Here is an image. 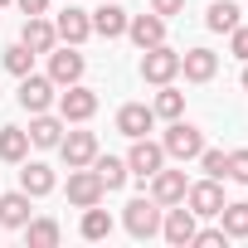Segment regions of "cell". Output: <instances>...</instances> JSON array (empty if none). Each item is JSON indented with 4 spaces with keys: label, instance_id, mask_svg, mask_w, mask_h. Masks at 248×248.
Masks as SVG:
<instances>
[{
    "label": "cell",
    "instance_id": "f1b7e54d",
    "mask_svg": "<svg viewBox=\"0 0 248 248\" xmlns=\"http://www.w3.org/2000/svg\"><path fill=\"white\" fill-rule=\"evenodd\" d=\"M195 161H200V170H204L209 180H224V170H229V151H219V146H204Z\"/></svg>",
    "mask_w": 248,
    "mask_h": 248
},
{
    "label": "cell",
    "instance_id": "6da1fadb",
    "mask_svg": "<svg viewBox=\"0 0 248 248\" xmlns=\"http://www.w3.org/2000/svg\"><path fill=\"white\" fill-rule=\"evenodd\" d=\"M161 146H166V156L170 161H195L200 151H204V132L195 127V122H170V127H166V137H161Z\"/></svg>",
    "mask_w": 248,
    "mask_h": 248
},
{
    "label": "cell",
    "instance_id": "5b68a950",
    "mask_svg": "<svg viewBox=\"0 0 248 248\" xmlns=\"http://www.w3.org/2000/svg\"><path fill=\"white\" fill-rule=\"evenodd\" d=\"M141 78L146 83H175L180 78V54L175 49H166V44H156V49H141Z\"/></svg>",
    "mask_w": 248,
    "mask_h": 248
},
{
    "label": "cell",
    "instance_id": "83f0119b",
    "mask_svg": "<svg viewBox=\"0 0 248 248\" xmlns=\"http://www.w3.org/2000/svg\"><path fill=\"white\" fill-rule=\"evenodd\" d=\"M25 238H30V248H54L63 233H59L54 219H30V224H25Z\"/></svg>",
    "mask_w": 248,
    "mask_h": 248
},
{
    "label": "cell",
    "instance_id": "ba28073f",
    "mask_svg": "<svg viewBox=\"0 0 248 248\" xmlns=\"http://www.w3.org/2000/svg\"><path fill=\"white\" fill-rule=\"evenodd\" d=\"M93 112H97V93H93V88L68 83V93H59V117H63V122L78 127V122H88Z\"/></svg>",
    "mask_w": 248,
    "mask_h": 248
},
{
    "label": "cell",
    "instance_id": "9c48e42d",
    "mask_svg": "<svg viewBox=\"0 0 248 248\" xmlns=\"http://www.w3.org/2000/svg\"><path fill=\"white\" fill-rule=\"evenodd\" d=\"M15 97H20V107H25L30 117H34V112H49V107H54V78H49V73H44V78H39V73H25Z\"/></svg>",
    "mask_w": 248,
    "mask_h": 248
},
{
    "label": "cell",
    "instance_id": "3957f363",
    "mask_svg": "<svg viewBox=\"0 0 248 248\" xmlns=\"http://www.w3.org/2000/svg\"><path fill=\"white\" fill-rule=\"evenodd\" d=\"M166 166V146L161 141H151V137H132V151H127V170L146 185L156 170Z\"/></svg>",
    "mask_w": 248,
    "mask_h": 248
},
{
    "label": "cell",
    "instance_id": "7c38bea8",
    "mask_svg": "<svg viewBox=\"0 0 248 248\" xmlns=\"http://www.w3.org/2000/svg\"><path fill=\"white\" fill-rule=\"evenodd\" d=\"M54 34L63 39V44H83L88 34H93V20H88V10H78L73 0L59 10V20H54Z\"/></svg>",
    "mask_w": 248,
    "mask_h": 248
},
{
    "label": "cell",
    "instance_id": "4316f807",
    "mask_svg": "<svg viewBox=\"0 0 248 248\" xmlns=\"http://www.w3.org/2000/svg\"><path fill=\"white\" fill-rule=\"evenodd\" d=\"M151 112H156V117H166V122H175V117L185 112V93H175L170 83H161V93H156V102H151Z\"/></svg>",
    "mask_w": 248,
    "mask_h": 248
},
{
    "label": "cell",
    "instance_id": "1f68e13d",
    "mask_svg": "<svg viewBox=\"0 0 248 248\" xmlns=\"http://www.w3.org/2000/svg\"><path fill=\"white\" fill-rule=\"evenodd\" d=\"M224 175L238 180V185H248V151H229V170Z\"/></svg>",
    "mask_w": 248,
    "mask_h": 248
},
{
    "label": "cell",
    "instance_id": "cb8c5ba5",
    "mask_svg": "<svg viewBox=\"0 0 248 248\" xmlns=\"http://www.w3.org/2000/svg\"><path fill=\"white\" fill-rule=\"evenodd\" d=\"M204 25H209L214 34H229V30H238L243 20H238V5H233V0H209V10H204Z\"/></svg>",
    "mask_w": 248,
    "mask_h": 248
},
{
    "label": "cell",
    "instance_id": "8fae6325",
    "mask_svg": "<svg viewBox=\"0 0 248 248\" xmlns=\"http://www.w3.org/2000/svg\"><path fill=\"white\" fill-rule=\"evenodd\" d=\"M127 39L137 49H156V44H166V20L156 10L151 15H127Z\"/></svg>",
    "mask_w": 248,
    "mask_h": 248
},
{
    "label": "cell",
    "instance_id": "4fadbf2b",
    "mask_svg": "<svg viewBox=\"0 0 248 248\" xmlns=\"http://www.w3.org/2000/svg\"><path fill=\"white\" fill-rule=\"evenodd\" d=\"M59 156H63V166H68V170L93 166V156H97V137H93V132H68V137L59 141Z\"/></svg>",
    "mask_w": 248,
    "mask_h": 248
},
{
    "label": "cell",
    "instance_id": "d6a6232c",
    "mask_svg": "<svg viewBox=\"0 0 248 248\" xmlns=\"http://www.w3.org/2000/svg\"><path fill=\"white\" fill-rule=\"evenodd\" d=\"M229 54L248 63V25H238V30H229Z\"/></svg>",
    "mask_w": 248,
    "mask_h": 248
},
{
    "label": "cell",
    "instance_id": "836d02e7",
    "mask_svg": "<svg viewBox=\"0 0 248 248\" xmlns=\"http://www.w3.org/2000/svg\"><path fill=\"white\" fill-rule=\"evenodd\" d=\"M151 10H156L161 20H170V15H180V10H185V0H151Z\"/></svg>",
    "mask_w": 248,
    "mask_h": 248
},
{
    "label": "cell",
    "instance_id": "603a6c76",
    "mask_svg": "<svg viewBox=\"0 0 248 248\" xmlns=\"http://www.w3.org/2000/svg\"><path fill=\"white\" fill-rule=\"evenodd\" d=\"M25 156H30V132L25 127H0V161L20 166Z\"/></svg>",
    "mask_w": 248,
    "mask_h": 248
},
{
    "label": "cell",
    "instance_id": "f546056e",
    "mask_svg": "<svg viewBox=\"0 0 248 248\" xmlns=\"http://www.w3.org/2000/svg\"><path fill=\"white\" fill-rule=\"evenodd\" d=\"M5 73H15V78L34 73V54H30L25 44H10V49H5Z\"/></svg>",
    "mask_w": 248,
    "mask_h": 248
},
{
    "label": "cell",
    "instance_id": "9a60e30c",
    "mask_svg": "<svg viewBox=\"0 0 248 248\" xmlns=\"http://www.w3.org/2000/svg\"><path fill=\"white\" fill-rule=\"evenodd\" d=\"M20 44H25L30 54H49V49L59 44V34H54V20H44V15H25Z\"/></svg>",
    "mask_w": 248,
    "mask_h": 248
},
{
    "label": "cell",
    "instance_id": "e0dca14e",
    "mask_svg": "<svg viewBox=\"0 0 248 248\" xmlns=\"http://www.w3.org/2000/svg\"><path fill=\"white\" fill-rule=\"evenodd\" d=\"M63 132H68V122L63 117H49V112H34L30 117V146H59L63 141Z\"/></svg>",
    "mask_w": 248,
    "mask_h": 248
},
{
    "label": "cell",
    "instance_id": "8992f818",
    "mask_svg": "<svg viewBox=\"0 0 248 248\" xmlns=\"http://www.w3.org/2000/svg\"><path fill=\"white\" fill-rule=\"evenodd\" d=\"M102 200H107V190H102V180H97V170H93V166L68 170V204L88 209V204H102Z\"/></svg>",
    "mask_w": 248,
    "mask_h": 248
},
{
    "label": "cell",
    "instance_id": "ac0fdd59",
    "mask_svg": "<svg viewBox=\"0 0 248 248\" xmlns=\"http://www.w3.org/2000/svg\"><path fill=\"white\" fill-rule=\"evenodd\" d=\"M151 127H156V112H151L146 102H127V107L117 112V132H122V137H146Z\"/></svg>",
    "mask_w": 248,
    "mask_h": 248
},
{
    "label": "cell",
    "instance_id": "277c9868",
    "mask_svg": "<svg viewBox=\"0 0 248 248\" xmlns=\"http://www.w3.org/2000/svg\"><path fill=\"white\" fill-rule=\"evenodd\" d=\"M83 68H88V59L78 54V44H54L49 49V78H54V88H68V83H83Z\"/></svg>",
    "mask_w": 248,
    "mask_h": 248
},
{
    "label": "cell",
    "instance_id": "52a82bcc",
    "mask_svg": "<svg viewBox=\"0 0 248 248\" xmlns=\"http://www.w3.org/2000/svg\"><path fill=\"white\" fill-rule=\"evenodd\" d=\"M195 229H200V214L180 200V209H166L161 214V238L166 243H175V248H185L190 238H195Z\"/></svg>",
    "mask_w": 248,
    "mask_h": 248
},
{
    "label": "cell",
    "instance_id": "4dcf8cb0",
    "mask_svg": "<svg viewBox=\"0 0 248 248\" xmlns=\"http://www.w3.org/2000/svg\"><path fill=\"white\" fill-rule=\"evenodd\" d=\"M195 248H224L229 243V233L224 229H195V238H190Z\"/></svg>",
    "mask_w": 248,
    "mask_h": 248
},
{
    "label": "cell",
    "instance_id": "30bf717a",
    "mask_svg": "<svg viewBox=\"0 0 248 248\" xmlns=\"http://www.w3.org/2000/svg\"><path fill=\"white\" fill-rule=\"evenodd\" d=\"M185 204L200 214V219H219V209H224V190H219V180H195L190 190H185Z\"/></svg>",
    "mask_w": 248,
    "mask_h": 248
},
{
    "label": "cell",
    "instance_id": "e575fe53",
    "mask_svg": "<svg viewBox=\"0 0 248 248\" xmlns=\"http://www.w3.org/2000/svg\"><path fill=\"white\" fill-rule=\"evenodd\" d=\"M15 5H20L25 15H44V10H49V0H15Z\"/></svg>",
    "mask_w": 248,
    "mask_h": 248
},
{
    "label": "cell",
    "instance_id": "d6986e66",
    "mask_svg": "<svg viewBox=\"0 0 248 248\" xmlns=\"http://www.w3.org/2000/svg\"><path fill=\"white\" fill-rule=\"evenodd\" d=\"M20 166H25V170H20V190H25L30 200H39V195H49V190L59 185V180H54V170H49L44 161H30V156H25Z\"/></svg>",
    "mask_w": 248,
    "mask_h": 248
},
{
    "label": "cell",
    "instance_id": "d4e9b609",
    "mask_svg": "<svg viewBox=\"0 0 248 248\" xmlns=\"http://www.w3.org/2000/svg\"><path fill=\"white\" fill-rule=\"evenodd\" d=\"M78 233H83L88 243H102V238H112V214H107V209H97V204H88V209H83V224H78Z\"/></svg>",
    "mask_w": 248,
    "mask_h": 248
},
{
    "label": "cell",
    "instance_id": "8d00e7d4",
    "mask_svg": "<svg viewBox=\"0 0 248 248\" xmlns=\"http://www.w3.org/2000/svg\"><path fill=\"white\" fill-rule=\"evenodd\" d=\"M5 5H15V0H0V10H5Z\"/></svg>",
    "mask_w": 248,
    "mask_h": 248
},
{
    "label": "cell",
    "instance_id": "5bb4252c",
    "mask_svg": "<svg viewBox=\"0 0 248 248\" xmlns=\"http://www.w3.org/2000/svg\"><path fill=\"white\" fill-rule=\"evenodd\" d=\"M185 190H190L185 170H166V166H161V170L151 175V200H156L161 209H166V204H180V200H185Z\"/></svg>",
    "mask_w": 248,
    "mask_h": 248
},
{
    "label": "cell",
    "instance_id": "44dd1931",
    "mask_svg": "<svg viewBox=\"0 0 248 248\" xmlns=\"http://www.w3.org/2000/svg\"><path fill=\"white\" fill-rule=\"evenodd\" d=\"M88 20H93V34H102V39L127 34V10L122 5H97V10H88Z\"/></svg>",
    "mask_w": 248,
    "mask_h": 248
},
{
    "label": "cell",
    "instance_id": "484cf974",
    "mask_svg": "<svg viewBox=\"0 0 248 248\" xmlns=\"http://www.w3.org/2000/svg\"><path fill=\"white\" fill-rule=\"evenodd\" d=\"M219 229H224L229 238H248V204H238V200L229 204V200H224V209H219Z\"/></svg>",
    "mask_w": 248,
    "mask_h": 248
},
{
    "label": "cell",
    "instance_id": "d590c367",
    "mask_svg": "<svg viewBox=\"0 0 248 248\" xmlns=\"http://www.w3.org/2000/svg\"><path fill=\"white\" fill-rule=\"evenodd\" d=\"M238 83H243V93H248V63H243V78H238Z\"/></svg>",
    "mask_w": 248,
    "mask_h": 248
},
{
    "label": "cell",
    "instance_id": "7402d4cb",
    "mask_svg": "<svg viewBox=\"0 0 248 248\" xmlns=\"http://www.w3.org/2000/svg\"><path fill=\"white\" fill-rule=\"evenodd\" d=\"M93 170H97V180H102V190L112 195V190H122V185H127L132 180V170H127V161H122V156H93Z\"/></svg>",
    "mask_w": 248,
    "mask_h": 248
},
{
    "label": "cell",
    "instance_id": "7a4b0ae2",
    "mask_svg": "<svg viewBox=\"0 0 248 248\" xmlns=\"http://www.w3.org/2000/svg\"><path fill=\"white\" fill-rule=\"evenodd\" d=\"M122 224H127L132 238H156L161 233V204L151 195H141V200H132L127 209H122Z\"/></svg>",
    "mask_w": 248,
    "mask_h": 248
},
{
    "label": "cell",
    "instance_id": "2e32d148",
    "mask_svg": "<svg viewBox=\"0 0 248 248\" xmlns=\"http://www.w3.org/2000/svg\"><path fill=\"white\" fill-rule=\"evenodd\" d=\"M180 73H185V83H209L219 73V54L214 49H185L180 54Z\"/></svg>",
    "mask_w": 248,
    "mask_h": 248
},
{
    "label": "cell",
    "instance_id": "ffe728a7",
    "mask_svg": "<svg viewBox=\"0 0 248 248\" xmlns=\"http://www.w3.org/2000/svg\"><path fill=\"white\" fill-rule=\"evenodd\" d=\"M30 219H34V209H30V195L25 190L0 195V229H25Z\"/></svg>",
    "mask_w": 248,
    "mask_h": 248
}]
</instances>
